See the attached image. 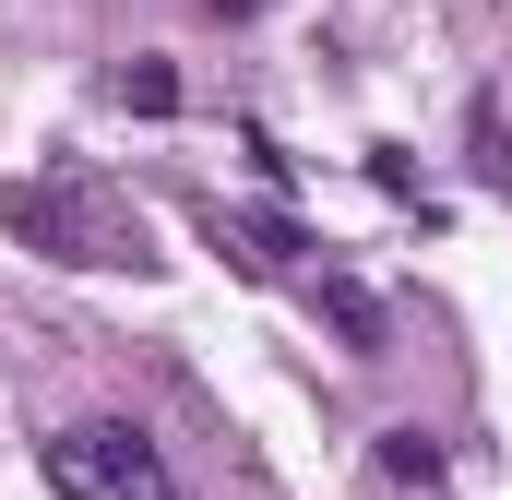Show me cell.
Instances as JSON below:
<instances>
[{
  "instance_id": "6",
  "label": "cell",
  "mask_w": 512,
  "mask_h": 500,
  "mask_svg": "<svg viewBox=\"0 0 512 500\" xmlns=\"http://www.w3.org/2000/svg\"><path fill=\"white\" fill-rule=\"evenodd\" d=\"M120 108L167 120V108H179V72H167V60H131V72H120Z\"/></svg>"
},
{
  "instance_id": "8",
  "label": "cell",
  "mask_w": 512,
  "mask_h": 500,
  "mask_svg": "<svg viewBox=\"0 0 512 500\" xmlns=\"http://www.w3.org/2000/svg\"><path fill=\"white\" fill-rule=\"evenodd\" d=\"M215 12H262V0H215Z\"/></svg>"
},
{
  "instance_id": "3",
  "label": "cell",
  "mask_w": 512,
  "mask_h": 500,
  "mask_svg": "<svg viewBox=\"0 0 512 500\" xmlns=\"http://www.w3.org/2000/svg\"><path fill=\"white\" fill-rule=\"evenodd\" d=\"M298 298H310V322H334L346 334V358H393V310L346 274V262H322V274H298Z\"/></svg>"
},
{
  "instance_id": "5",
  "label": "cell",
  "mask_w": 512,
  "mask_h": 500,
  "mask_svg": "<svg viewBox=\"0 0 512 500\" xmlns=\"http://www.w3.org/2000/svg\"><path fill=\"white\" fill-rule=\"evenodd\" d=\"M382 477L393 489H429V477H441V441H429V429H382Z\"/></svg>"
},
{
  "instance_id": "4",
  "label": "cell",
  "mask_w": 512,
  "mask_h": 500,
  "mask_svg": "<svg viewBox=\"0 0 512 500\" xmlns=\"http://www.w3.org/2000/svg\"><path fill=\"white\" fill-rule=\"evenodd\" d=\"M203 239L239 250L251 274H286V262H298V227H286V215H227V203H215V215H203Z\"/></svg>"
},
{
  "instance_id": "2",
  "label": "cell",
  "mask_w": 512,
  "mask_h": 500,
  "mask_svg": "<svg viewBox=\"0 0 512 500\" xmlns=\"http://www.w3.org/2000/svg\"><path fill=\"white\" fill-rule=\"evenodd\" d=\"M36 465H48V489H60V500H179L167 453H155L143 429H120V417H84V429H60Z\"/></svg>"
},
{
  "instance_id": "1",
  "label": "cell",
  "mask_w": 512,
  "mask_h": 500,
  "mask_svg": "<svg viewBox=\"0 0 512 500\" xmlns=\"http://www.w3.org/2000/svg\"><path fill=\"white\" fill-rule=\"evenodd\" d=\"M0 227H12L24 250H48V262H84V274L143 262V215H131L96 167H72V155L36 167V179H12V191H0Z\"/></svg>"
},
{
  "instance_id": "7",
  "label": "cell",
  "mask_w": 512,
  "mask_h": 500,
  "mask_svg": "<svg viewBox=\"0 0 512 500\" xmlns=\"http://www.w3.org/2000/svg\"><path fill=\"white\" fill-rule=\"evenodd\" d=\"M465 143H477V179H512V131H501V96H477Z\"/></svg>"
}]
</instances>
